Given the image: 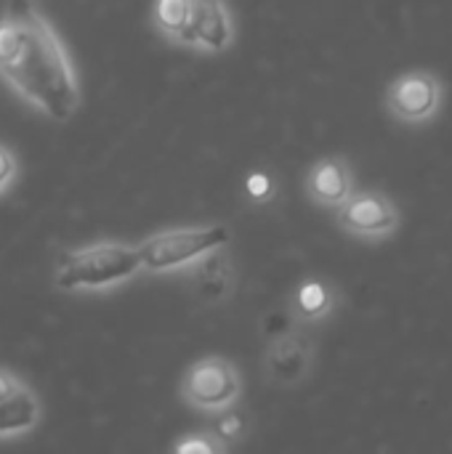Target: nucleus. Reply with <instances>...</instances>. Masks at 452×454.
<instances>
[{
  "mask_svg": "<svg viewBox=\"0 0 452 454\" xmlns=\"http://www.w3.org/2000/svg\"><path fill=\"white\" fill-rule=\"evenodd\" d=\"M0 80L51 120L67 122L80 106V82L69 51L35 0L5 3Z\"/></svg>",
  "mask_w": 452,
  "mask_h": 454,
  "instance_id": "f257e3e1",
  "label": "nucleus"
},
{
  "mask_svg": "<svg viewBox=\"0 0 452 454\" xmlns=\"http://www.w3.org/2000/svg\"><path fill=\"white\" fill-rule=\"evenodd\" d=\"M141 271V258L133 245L96 242L77 250H64L56 258L53 282L64 293H96L117 287Z\"/></svg>",
  "mask_w": 452,
  "mask_h": 454,
  "instance_id": "f03ea898",
  "label": "nucleus"
},
{
  "mask_svg": "<svg viewBox=\"0 0 452 454\" xmlns=\"http://www.w3.org/2000/svg\"><path fill=\"white\" fill-rule=\"evenodd\" d=\"M229 242V229L221 223L194 226V229H168L147 237L136 245L141 269L149 274H168L176 269H189L205 253L224 247Z\"/></svg>",
  "mask_w": 452,
  "mask_h": 454,
  "instance_id": "7ed1b4c3",
  "label": "nucleus"
},
{
  "mask_svg": "<svg viewBox=\"0 0 452 454\" xmlns=\"http://www.w3.org/2000/svg\"><path fill=\"white\" fill-rule=\"evenodd\" d=\"M240 370L224 356H205L194 362L181 378V399L197 412H224L240 402Z\"/></svg>",
  "mask_w": 452,
  "mask_h": 454,
  "instance_id": "20e7f679",
  "label": "nucleus"
},
{
  "mask_svg": "<svg viewBox=\"0 0 452 454\" xmlns=\"http://www.w3.org/2000/svg\"><path fill=\"white\" fill-rule=\"evenodd\" d=\"M442 101V85L432 72H405L386 90L389 112L402 122H426Z\"/></svg>",
  "mask_w": 452,
  "mask_h": 454,
  "instance_id": "39448f33",
  "label": "nucleus"
},
{
  "mask_svg": "<svg viewBox=\"0 0 452 454\" xmlns=\"http://www.w3.org/2000/svg\"><path fill=\"white\" fill-rule=\"evenodd\" d=\"M338 226L357 237H386L400 226V213L389 197L378 192L349 194L338 205Z\"/></svg>",
  "mask_w": 452,
  "mask_h": 454,
  "instance_id": "423d86ee",
  "label": "nucleus"
},
{
  "mask_svg": "<svg viewBox=\"0 0 452 454\" xmlns=\"http://www.w3.org/2000/svg\"><path fill=\"white\" fill-rule=\"evenodd\" d=\"M312 362H314V348H312L309 338L288 330V333H280L272 340V346L266 348L264 370L272 383L296 386L298 380H304L309 375Z\"/></svg>",
  "mask_w": 452,
  "mask_h": 454,
  "instance_id": "0eeeda50",
  "label": "nucleus"
},
{
  "mask_svg": "<svg viewBox=\"0 0 452 454\" xmlns=\"http://www.w3.org/2000/svg\"><path fill=\"white\" fill-rule=\"evenodd\" d=\"M234 43V21L224 0H192V45L221 53Z\"/></svg>",
  "mask_w": 452,
  "mask_h": 454,
  "instance_id": "6e6552de",
  "label": "nucleus"
},
{
  "mask_svg": "<svg viewBox=\"0 0 452 454\" xmlns=\"http://www.w3.org/2000/svg\"><path fill=\"white\" fill-rule=\"evenodd\" d=\"M226 247V245H224ZM224 247H216L210 253H205L200 261H194L189 266V282L194 295L202 303H218L229 295L232 282H234V269H232V258Z\"/></svg>",
  "mask_w": 452,
  "mask_h": 454,
  "instance_id": "1a4fd4ad",
  "label": "nucleus"
},
{
  "mask_svg": "<svg viewBox=\"0 0 452 454\" xmlns=\"http://www.w3.org/2000/svg\"><path fill=\"white\" fill-rule=\"evenodd\" d=\"M306 194L312 202L338 207L352 194V170L341 157H322L306 173Z\"/></svg>",
  "mask_w": 452,
  "mask_h": 454,
  "instance_id": "9d476101",
  "label": "nucleus"
},
{
  "mask_svg": "<svg viewBox=\"0 0 452 454\" xmlns=\"http://www.w3.org/2000/svg\"><path fill=\"white\" fill-rule=\"evenodd\" d=\"M43 418L40 399L29 391V386H21L16 394L0 402V439L24 436L32 428H37Z\"/></svg>",
  "mask_w": 452,
  "mask_h": 454,
  "instance_id": "9b49d317",
  "label": "nucleus"
},
{
  "mask_svg": "<svg viewBox=\"0 0 452 454\" xmlns=\"http://www.w3.org/2000/svg\"><path fill=\"white\" fill-rule=\"evenodd\" d=\"M152 24L181 45H192V0H155Z\"/></svg>",
  "mask_w": 452,
  "mask_h": 454,
  "instance_id": "f8f14e48",
  "label": "nucleus"
},
{
  "mask_svg": "<svg viewBox=\"0 0 452 454\" xmlns=\"http://www.w3.org/2000/svg\"><path fill=\"white\" fill-rule=\"evenodd\" d=\"M333 303H336L333 290L320 279H304L293 295V311L304 322H317V319L328 317Z\"/></svg>",
  "mask_w": 452,
  "mask_h": 454,
  "instance_id": "ddd939ff",
  "label": "nucleus"
},
{
  "mask_svg": "<svg viewBox=\"0 0 452 454\" xmlns=\"http://www.w3.org/2000/svg\"><path fill=\"white\" fill-rule=\"evenodd\" d=\"M242 434H245V418L237 415V412H226L224 410V415H218V420L213 426V436L229 447L232 442H240Z\"/></svg>",
  "mask_w": 452,
  "mask_h": 454,
  "instance_id": "4468645a",
  "label": "nucleus"
},
{
  "mask_svg": "<svg viewBox=\"0 0 452 454\" xmlns=\"http://www.w3.org/2000/svg\"><path fill=\"white\" fill-rule=\"evenodd\" d=\"M173 450H176L178 454H192V452L210 454V452H224V450H226V444H224V442H218L213 434H197V436H189V439L178 442Z\"/></svg>",
  "mask_w": 452,
  "mask_h": 454,
  "instance_id": "2eb2a0df",
  "label": "nucleus"
},
{
  "mask_svg": "<svg viewBox=\"0 0 452 454\" xmlns=\"http://www.w3.org/2000/svg\"><path fill=\"white\" fill-rule=\"evenodd\" d=\"M274 194V184L266 173H250L245 178V197L253 202H266Z\"/></svg>",
  "mask_w": 452,
  "mask_h": 454,
  "instance_id": "dca6fc26",
  "label": "nucleus"
},
{
  "mask_svg": "<svg viewBox=\"0 0 452 454\" xmlns=\"http://www.w3.org/2000/svg\"><path fill=\"white\" fill-rule=\"evenodd\" d=\"M16 173H19V162H16L13 152L0 144V194L13 184Z\"/></svg>",
  "mask_w": 452,
  "mask_h": 454,
  "instance_id": "f3484780",
  "label": "nucleus"
},
{
  "mask_svg": "<svg viewBox=\"0 0 452 454\" xmlns=\"http://www.w3.org/2000/svg\"><path fill=\"white\" fill-rule=\"evenodd\" d=\"M21 386H24V383H21L11 370H3V367H0V402L8 399L11 394H16Z\"/></svg>",
  "mask_w": 452,
  "mask_h": 454,
  "instance_id": "a211bd4d",
  "label": "nucleus"
}]
</instances>
